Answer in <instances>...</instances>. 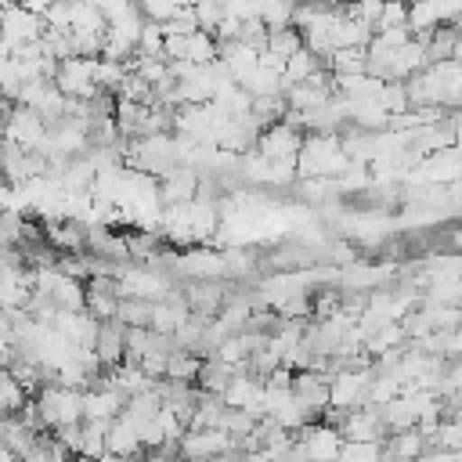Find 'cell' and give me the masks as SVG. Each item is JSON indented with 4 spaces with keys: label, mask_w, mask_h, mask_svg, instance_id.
Instances as JSON below:
<instances>
[{
    "label": "cell",
    "mask_w": 462,
    "mask_h": 462,
    "mask_svg": "<svg viewBox=\"0 0 462 462\" xmlns=\"http://www.w3.org/2000/svg\"><path fill=\"white\" fill-rule=\"evenodd\" d=\"M296 162H300V173H303V177H336V173H346L350 152H346L343 137H336V134H318V130H314V134H307V141H303Z\"/></svg>",
    "instance_id": "obj_1"
},
{
    "label": "cell",
    "mask_w": 462,
    "mask_h": 462,
    "mask_svg": "<svg viewBox=\"0 0 462 462\" xmlns=\"http://www.w3.org/2000/svg\"><path fill=\"white\" fill-rule=\"evenodd\" d=\"M47 32V18L22 7L18 0L4 4V54H11L18 43H32Z\"/></svg>",
    "instance_id": "obj_2"
},
{
    "label": "cell",
    "mask_w": 462,
    "mask_h": 462,
    "mask_svg": "<svg viewBox=\"0 0 462 462\" xmlns=\"http://www.w3.org/2000/svg\"><path fill=\"white\" fill-rule=\"evenodd\" d=\"M54 83H58L69 97H94V94L101 90V87H97V58H87V54L61 58Z\"/></svg>",
    "instance_id": "obj_3"
},
{
    "label": "cell",
    "mask_w": 462,
    "mask_h": 462,
    "mask_svg": "<svg viewBox=\"0 0 462 462\" xmlns=\"http://www.w3.org/2000/svg\"><path fill=\"white\" fill-rule=\"evenodd\" d=\"M303 141H307V130L292 126L289 119H278V123H271L267 130H260L256 148H260L267 159H289V155H300Z\"/></svg>",
    "instance_id": "obj_4"
},
{
    "label": "cell",
    "mask_w": 462,
    "mask_h": 462,
    "mask_svg": "<svg viewBox=\"0 0 462 462\" xmlns=\"http://www.w3.org/2000/svg\"><path fill=\"white\" fill-rule=\"evenodd\" d=\"M43 231H47V242L58 249V253H87V227L76 220V217H61V220H43Z\"/></svg>",
    "instance_id": "obj_5"
},
{
    "label": "cell",
    "mask_w": 462,
    "mask_h": 462,
    "mask_svg": "<svg viewBox=\"0 0 462 462\" xmlns=\"http://www.w3.org/2000/svg\"><path fill=\"white\" fill-rule=\"evenodd\" d=\"M97 357L105 368H116L126 361V325L119 318H108L101 321V332H97V343H94Z\"/></svg>",
    "instance_id": "obj_6"
},
{
    "label": "cell",
    "mask_w": 462,
    "mask_h": 462,
    "mask_svg": "<svg viewBox=\"0 0 462 462\" xmlns=\"http://www.w3.org/2000/svg\"><path fill=\"white\" fill-rule=\"evenodd\" d=\"M350 101V123L361 126V130H390V108L383 105L379 94H368V97H346Z\"/></svg>",
    "instance_id": "obj_7"
},
{
    "label": "cell",
    "mask_w": 462,
    "mask_h": 462,
    "mask_svg": "<svg viewBox=\"0 0 462 462\" xmlns=\"http://www.w3.org/2000/svg\"><path fill=\"white\" fill-rule=\"evenodd\" d=\"M173 267L188 278H220V274H227V256H220L213 249H188L184 256H177Z\"/></svg>",
    "instance_id": "obj_8"
},
{
    "label": "cell",
    "mask_w": 462,
    "mask_h": 462,
    "mask_svg": "<svg viewBox=\"0 0 462 462\" xmlns=\"http://www.w3.org/2000/svg\"><path fill=\"white\" fill-rule=\"evenodd\" d=\"M87 253L94 256H105V260H130V242H126V231H112V227H101V224H90L87 227Z\"/></svg>",
    "instance_id": "obj_9"
},
{
    "label": "cell",
    "mask_w": 462,
    "mask_h": 462,
    "mask_svg": "<svg viewBox=\"0 0 462 462\" xmlns=\"http://www.w3.org/2000/svg\"><path fill=\"white\" fill-rule=\"evenodd\" d=\"M184 300H188V307L199 310V314H217L220 303L227 300V292H224V285H220L217 278H195V282L184 289Z\"/></svg>",
    "instance_id": "obj_10"
},
{
    "label": "cell",
    "mask_w": 462,
    "mask_h": 462,
    "mask_svg": "<svg viewBox=\"0 0 462 462\" xmlns=\"http://www.w3.org/2000/svg\"><path fill=\"white\" fill-rule=\"evenodd\" d=\"M29 401H32V393L18 383V375H14L11 368H4V372H0V411H4V415H18Z\"/></svg>",
    "instance_id": "obj_11"
},
{
    "label": "cell",
    "mask_w": 462,
    "mask_h": 462,
    "mask_svg": "<svg viewBox=\"0 0 462 462\" xmlns=\"http://www.w3.org/2000/svg\"><path fill=\"white\" fill-rule=\"evenodd\" d=\"M325 65L336 72V76H343V72H365L368 69V47H336L328 58H325Z\"/></svg>",
    "instance_id": "obj_12"
},
{
    "label": "cell",
    "mask_w": 462,
    "mask_h": 462,
    "mask_svg": "<svg viewBox=\"0 0 462 462\" xmlns=\"http://www.w3.org/2000/svg\"><path fill=\"white\" fill-rule=\"evenodd\" d=\"M300 47H307L300 25H285V29H271V32H267V51H274V54H282V58H292Z\"/></svg>",
    "instance_id": "obj_13"
},
{
    "label": "cell",
    "mask_w": 462,
    "mask_h": 462,
    "mask_svg": "<svg viewBox=\"0 0 462 462\" xmlns=\"http://www.w3.org/2000/svg\"><path fill=\"white\" fill-rule=\"evenodd\" d=\"M152 307H155V300L123 296V300H119V321H123V325H152Z\"/></svg>",
    "instance_id": "obj_14"
},
{
    "label": "cell",
    "mask_w": 462,
    "mask_h": 462,
    "mask_svg": "<svg viewBox=\"0 0 462 462\" xmlns=\"http://www.w3.org/2000/svg\"><path fill=\"white\" fill-rule=\"evenodd\" d=\"M148 22H170L180 11V0H137Z\"/></svg>",
    "instance_id": "obj_15"
},
{
    "label": "cell",
    "mask_w": 462,
    "mask_h": 462,
    "mask_svg": "<svg viewBox=\"0 0 462 462\" xmlns=\"http://www.w3.org/2000/svg\"><path fill=\"white\" fill-rule=\"evenodd\" d=\"M310 4H321V7H339V4H346V0H310Z\"/></svg>",
    "instance_id": "obj_16"
},
{
    "label": "cell",
    "mask_w": 462,
    "mask_h": 462,
    "mask_svg": "<svg viewBox=\"0 0 462 462\" xmlns=\"http://www.w3.org/2000/svg\"><path fill=\"white\" fill-rule=\"evenodd\" d=\"M404 4H411V0H404Z\"/></svg>",
    "instance_id": "obj_17"
}]
</instances>
